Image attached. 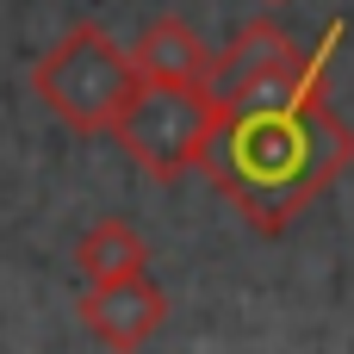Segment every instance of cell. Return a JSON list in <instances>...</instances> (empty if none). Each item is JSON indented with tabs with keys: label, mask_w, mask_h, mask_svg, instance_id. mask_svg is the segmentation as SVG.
<instances>
[{
	"label": "cell",
	"mask_w": 354,
	"mask_h": 354,
	"mask_svg": "<svg viewBox=\"0 0 354 354\" xmlns=\"http://www.w3.org/2000/svg\"><path fill=\"white\" fill-rule=\"evenodd\" d=\"M75 268H81L87 286H93V280H124V274H143V268H149V243H143L124 218H100L93 230H81Z\"/></svg>",
	"instance_id": "cell-7"
},
{
	"label": "cell",
	"mask_w": 354,
	"mask_h": 354,
	"mask_svg": "<svg viewBox=\"0 0 354 354\" xmlns=\"http://www.w3.org/2000/svg\"><path fill=\"white\" fill-rule=\"evenodd\" d=\"M212 100L205 87H168V81H137V93L124 100V112L112 118L118 149L149 174V180H180L193 168V149L205 137Z\"/></svg>",
	"instance_id": "cell-3"
},
{
	"label": "cell",
	"mask_w": 354,
	"mask_h": 354,
	"mask_svg": "<svg viewBox=\"0 0 354 354\" xmlns=\"http://www.w3.org/2000/svg\"><path fill=\"white\" fill-rule=\"evenodd\" d=\"M75 317L100 348H143L168 324V292L149 280V268L124 274V280H93L75 299Z\"/></svg>",
	"instance_id": "cell-5"
},
{
	"label": "cell",
	"mask_w": 354,
	"mask_h": 354,
	"mask_svg": "<svg viewBox=\"0 0 354 354\" xmlns=\"http://www.w3.org/2000/svg\"><path fill=\"white\" fill-rule=\"evenodd\" d=\"M31 87H37V100L50 106V118L62 131L106 137L112 118L124 112V100L137 93V68H131V50L118 37H106V25L81 19L37 56Z\"/></svg>",
	"instance_id": "cell-2"
},
{
	"label": "cell",
	"mask_w": 354,
	"mask_h": 354,
	"mask_svg": "<svg viewBox=\"0 0 354 354\" xmlns=\"http://www.w3.org/2000/svg\"><path fill=\"white\" fill-rule=\"evenodd\" d=\"M131 68L137 81H168V87H205L212 50L199 44V31L187 19H149L143 37L131 44Z\"/></svg>",
	"instance_id": "cell-6"
},
{
	"label": "cell",
	"mask_w": 354,
	"mask_h": 354,
	"mask_svg": "<svg viewBox=\"0 0 354 354\" xmlns=\"http://www.w3.org/2000/svg\"><path fill=\"white\" fill-rule=\"evenodd\" d=\"M268 6H280V0H268Z\"/></svg>",
	"instance_id": "cell-8"
},
{
	"label": "cell",
	"mask_w": 354,
	"mask_h": 354,
	"mask_svg": "<svg viewBox=\"0 0 354 354\" xmlns=\"http://www.w3.org/2000/svg\"><path fill=\"white\" fill-rule=\"evenodd\" d=\"M336 44H342V19L324 31L317 56H305V68L286 87L224 100L205 118L193 168L243 212L255 236H286L354 162V131L324 87Z\"/></svg>",
	"instance_id": "cell-1"
},
{
	"label": "cell",
	"mask_w": 354,
	"mask_h": 354,
	"mask_svg": "<svg viewBox=\"0 0 354 354\" xmlns=\"http://www.w3.org/2000/svg\"><path fill=\"white\" fill-rule=\"evenodd\" d=\"M305 68V50L274 25V19H249L205 68V100L224 106V100H249V93H274L286 87L292 75Z\"/></svg>",
	"instance_id": "cell-4"
}]
</instances>
